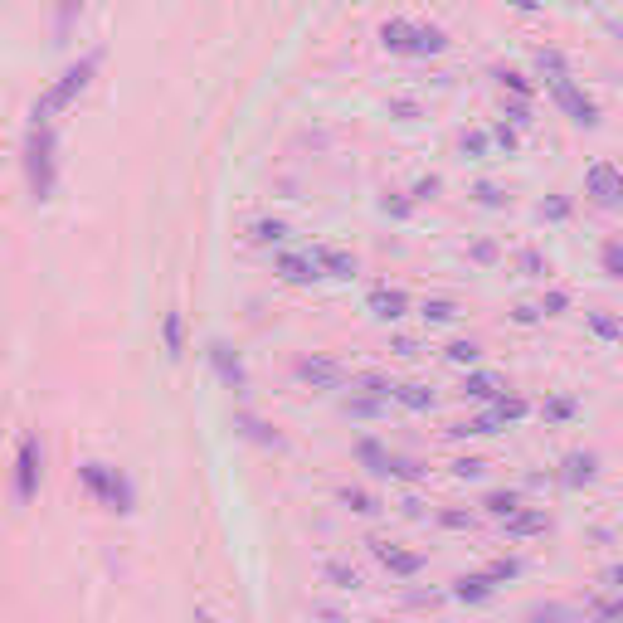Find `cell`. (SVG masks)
<instances>
[{
    "mask_svg": "<svg viewBox=\"0 0 623 623\" xmlns=\"http://www.w3.org/2000/svg\"><path fill=\"white\" fill-rule=\"evenodd\" d=\"M497 258H502V254H497V244H492V239H477V244H473V263H497Z\"/></svg>",
    "mask_w": 623,
    "mask_h": 623,
    "instance_id": "f6af8a7d",
    "label": "cell"
},
{
    "mask_svg": "<svg viewBox=\"0 0 623 623\" xmlns=\"http://www.w3.org/2000/svg\"><path fill=\"white\" fill-rule=\"evenodd\" d=\"M473 195H477V205H487V210H502V205H507V195H502L492 181H477Z\"/></svg>",
    "mask_w": 623,
    "mask_h": 623,
    "instance_id": "e575fe53",
    "label": "cell"
},
{
    "mask_svg": "<svg viewBox=\"0 0 623 623\" xmlns=\"http://www.w3.org/2000/svg\"><path fill=\"white\" fill-rule=\"evenodd\" d=\"M516 263H521V273H526V278H541V273H546V258L536 254V249H526Z\"/></svg>",
    "mask_w": 623,
    "mask_h": 623,
    "instance_id": "60d3db41",
    "label": "cell"
},
{
    "mask_svg": "<svg viewBox=\"0 0 623 623\" xmlns=\"http://www.w3.org/2000/svg\"><path fill=\"white\" fill-rule=\"evenodd\" d=\"M536 69H541L546 78L570 74V64H565V54H560V49H536Z\"/></svg>",
    "mask_w": 623,
    "mask_h": 623,
    "instance_id": "4316f807",
    "label": "cell"
},
{
    "mask_svg": "<svg viewBox=\"0 0 623 623\" xmlns=\"http://www.w3.org/2000/svg\"><path fill=\"white\" fill-rule=\"evenodd\" d=\"M589 614H599V619H623V594H619V599H599Z\"/></svg>",
    "mask_w": 623,
    "mask_h": 623,
    "instance_id": "7bdbcfd3",
    "label": "cell"
},
{
    "mask_svg": "<svg viewBox=\"0 0 623 623\" xmlns=\"http://www.w3.org/2000/svg\"><path fill=\"white\" fill-rule=\"evenodd\" d=\"M546 88H550V98H555V108L565 112L575 127H599V103L589 98L585 88H575V83H570V74L546 78Z\"/></svg>",
    "mask_w": 623,
    "mask_h": 623,
    "instance_id": "5b68a950",
    "label": "cell"
},
{
    "mask_svg": "<svg viewBox=\"0 0 623 623\" xmlns=\"http://www.w3.org/2000/svg\"><path fill=\"white\" fill-rule=\"evenodd\" d=\"M585 190L599 210H623V171L614 161H594L585 171Z\"/></svg>",
    "mask_w": 623,
    "mask_h": 623,
    "instance_id": "8992f818",
    "label": "cell"
},
{
    "mask_svg": "<svg viewBox=\"0 0 623 623\" xmlns=\"http://www.w3.org/2000/svg\"><path fill=\"white\" fill-rule=\"evenodd\" d=\"M346 414H351V419H375V414H380V400H375V395H351V400H346Z\"/></svg>",
    "mask_w": 623,
    "mask_h": 623,
    "instance_id": "d6a6232c",
    "label": "cell"
},
{
    "mask_svg": "<svg viewBox=\"0 0 623 623\" xmlns=\"http://www.w3.org/2000/svg\"><path fill=\"white\" fill-rule=\"evenodd\" d=\"M589 327H594V336H604V341H619L623 327L609 317V312H589Z\"/></svg>",
    "mask_w": 623,
    "mask_h": 623,
    "instance_id": "836d02e7",
    "label": "cell"
},
{
    "mask_svg": "<svg viewBox=\"0 0 623 623\" xmlns=\"http://www.w3.org/2000/svg\"><path fill=\"white\" fill-rule=\"evenodd\" d=\"M59 142H54V122H30L25 132V181L35 200H49L59 185Z\"/></svg>",
    "mask_w": 623,
    "mask_h": 623,
    "instance_id": "7a4b0ae2",
    "label": "cell"
},
{
    "mask_svg": "<svg viewBox=\"0 0 623 623\" xmlns=\"http://www.w3.org/2000/svg\"><path fill=\"white\" fill-rule=\"evenodd\" d=\"M78 477H83V487H88L103 507H112V512H132L137 492H132V482L117 473V468H108V463H83Z\"/></svg>",
    "mask_w": 623,
    "mask_h": 623,
    "instance_id": "277c9868",
    "label": "cell"
},
{
    "mask_svg": "<svg viewBox=\"0 0 623 623\" xmlns=\"http://www.w3.org/2000/svg\"><path fill=\"white\" fill-rule=\"evenodd\" d=\"M434 190H439V176H429V181L414 185V195H419V200H424V195H434Z\"/></svg>",
    "mask_w": 623,
    "mask_h": 623,
    "instance_id": "f907efd6",
    "label": "cell"
},
{
    "mask_svg": "<svg viewBox=\"0 0 623 623\" xmlns=\"http://www.w3.org/2000/svg\"><path fill=\"white\" fill-rule=\"evenodd\" d=\"M390 395H395L404 409H414V414H429V409H434V390H429V385H414V380H409V385H395Z\"/></svg>",
    "mask_w": 623,
    "mask_h": 623,
    "instance_id": "d6986e66",
    "label": "cell"
},
{
    "mask_svg": "<svg viewBox=\"0 0 623 623\" xmlns=\"http://www.w3.org/2000/svg\"><path fill=\"white\" fill-rule=\"evenodd\" d=\"M512 317H516V322H521V327H531V322H541V307H531V302H521V307H516Z\"/></svg>",
    "mask_w": 623,
    "mask_h": 623,
    "instance_id": "7dc6e473",
    "label": "cell"
},
{
    "mask_svg": "<svg viewBox=\"0 0 623 623\" xmlns=\"http://www.w3.org/2000/svg\"><path fill=\"white\" fill-rule=\"evenodd\" d=\"M531 414V400H521V395H497V400L487 404V419L497 424V429H507L516 419H526Z\"/></svg>",
    "mask_w": 623,
    "mask_h": 623,
    "instance_id": "2e32d148",
    "label": "cell"
},
{
    "mask_svg": "<svg viewBox=\"0 0 623 623\" xmlns=\"http://www.w3.org/2000/svg\"><path fill=\"white\" fill-rule=\"evenodd\" d=\"M599 263H604V273H609V278H619V283H623V239H609V244L599 249Z\"/></svg>",
    "mask_w": 623,
    "mask_h": 623,
    "instance_id": "83f0119b",
    "label": "cell"
},
{
    "mask_svg": "<svg viewBox=\"0 0 623 623\" xmlns=\"http://www.w3.org/2000/svg\"><path fill=\"white\" fill-rule=\"evenodd\" d=\"M487 575H492L497 585H502V580H516V575H521V560H512V555H502V560H492V565H487Z\"/></svg>",
    "mask_w": 623,
    "mask_h": 623,
    "instance_id": "8d00e7d4",
    "label": "cell"
},
{
    "mask_svg": "<svg viewBox=\"0 0 623 623\" xmlns=\"http://www.w3.org/2000/svg\"><path fill=\"white\" fill-rule=\"evenodd\" d=\"M458 317V302H448V297H429L424 302V322L429 327H443V322H453Z\"/></svg>",
    "mask_w": 623,
    "mask_h": 623,
    "instance_id": "cb8c5ba5",
    "label": "cell"
},
{
    "mask_svg": "<svg viewBox=\"0 0 623 623\" xmlns=\"http://www.w3.org/2000/svg\"><path fill=\"white\" fill-rule=\"evenodd\" d=\"M278 278L293 283V288H307V283L322 278V268H317V258L312 254H278Z\"/></svg>",
    "mask_w": 623,
    "mask_h": 623,
    "instance_id": "8fae6325",
    "label": "cell"
},
{
    "mask_svg": "<svg viewBox=\"0 0 623 623\" xmlns=\"http://www.w3.org/2000/svg\"><path fill=\"white\" fill-rule=\"evenodd\" d=\"M351 385H356L361 395H375V400H390V390H395V385H390L385 375H375V370H366V375H356Z\"/></svg>",
    "mask_w": 623,
    "mask_h": 623,
    "instance_id": "d4e9b609",
    "label": "cell"
},
{
    "mask_svg": "<svg viewBox=\"0 0 623 623\" xmlns=\"http://www.w3.org/2000/svg\"><path fill=\"white\" fill-rule=\"evenodd\" d=\"M497 78H502V88H512L516 98H531V78H521L516 69H497Z\"/></svg>",
    "mask_w": 623,
    "mask_h": 623,
    "instance_id": "f35d334b",
    "label": "cell"
},
{
    "mask_svg": "<svg viewBox=\"0 0 623 623\" xmlns=\"http://www.w3.org/2000/svg\"><path fill=\"white\" fill-rule=\"evenodd\" d=\"M312 258H317L322 278H356V258L346 249H312Z\"/></svg>",
    "mask_w": 623,
    "mask_h": 623,
    "instance_id": "e0dca14e",
    "label": "cell"
},
{
    "mask_svg": "<svg viewBox=\"0 0 623 623\" xmlns=\"http://www.w3.org/2000/svg\"><path fill=\"white\" fill-rule=\"evenodd\" d=\"M546 419H555V424L575 419V400H570V395H560V400H546Z\"/></svg>",
    "mask_w": 623,
    "mask_h": 623,
    "instance_id": "ab89813d",
    "label": "cell"
},
{
    "mask_svg": "<svg viewBox=\"0 0 623 623\" xmlns=\"http://www.w3.org/2000/svg\"><path fill=\"white\" fill-rule=\"evenodd\" d=\"M516 10H536V0H516Z\"/></svg>",
    "mask_w": 623,
    "mask_h": 623,
    "instance_id": "db71d44e",
    "label": "cell"
},
{
    "mask_svg": "<svg viewBox=\"0 0 623 623\" xmlns=\"http://www.w3.org/2000/svg\"><path fill=\"white\" fill-rule=\"evenodd\" d=\"M453 473L468 482V477H482V473H487V463H482V458H458V463H453Z\"/></svg>",
    "mask_w": 623,
    "mask_h": 623,
    "instance_id": "b9f144b4",
    "label": "cell"
},
{
    "mask_svg": "<svg viewBox=\"0 0 623 623\" xmlns=\"http://www.w3.org/2000/svg\"><path fill=\"white\" fill-rule=\"evenodd\" d=\"M604 580H609L614 589H623V565H609V570H604Z\"/></svg>",
    "mask_w": 623,
    "mask_h": 623,
    "instance_id": "816d5d0a",
    "label": "cell"
},
{
    "mask_svg": "<svg viewBox=\"0 0 623 623\" xmlns=\"http://www.w3.org/2000/svg\"><path fill=\"white\" fill-rule=\"evenodd\" d=\"M293 375L302 385H312V390H341L346 385V366L331 361V356H302L293 366Z\"/></svg>",
    "mask_w": 623,
    "mask_h": 623,
    "instance_id": "52a82bcc",
    "label": "cell"
},
{
    "mask_svg": "<svg viewBox=\"0 0 623 623\" xmlns=\"http://www.w3.org/2000/svg\"><path fill=\"white\" fill-rule=\"evenodd\" d=\"M98 64H103V49H93V54H83L78 64H69L64 74L44 88V98H39L35 108H30V122H54V117H59L64 108H74L78 98L88 93V83L98 78Z\"/></svg>",
    "mask_w": 623,
    "mask_h": 623,
    "instance_id": "6da1fadb",
    "label": "cell"
},
{
    "mask_svg": "<svg viewBox=\"0 0 623 623\" xmlns=\"http://www.w3.org/2000/svg\"><path fill=\"white\" fill-rule=\"evenodd\" d=\"M497 142H502V147L512 151V147H516V132H512V127H497Z\"/></svg>",
    "mask_w": 623,
    "mask_h": 623,
    "instance_id": "f5cc1de1",
    "label": "cell"
},
{
    "mask_svg": "<svg viewBox=\"0 0 623 623\" xmlns=\"http://www.w3.org/2000/svg\"><path fill=\"white\" fill-rule=\"evenodd\" d=\"M463 151H468V156H482V151H487V137H482V132H468V137H463Z\"/></svg>",
    "mask_w": 623,
    "mask_h": 623,
    "instance_id": "681fc988",
    "label": "cell"
},
{
    "mask_svg": "<svg viewBox=\"0 0 623 623\" xmlns=\"http://www.w3.org/2000/svg\"><path fill=\"white\" fill-rule=\"evenodd\" d=\"M594 473H599V458H594V453H570L560 482H565V487H585V482H594Z\"/></svg>",
    "mask_w": 623,
    "mask_h": 623,
    "instance_id": "ac0fdd59",
    "label": "cell"
},
{
    "mask_svg": "<svg viewBox=\"0 0 623 623\" xmlns=\"http://www.w3.org/2000/svg\"><path fill=\"white\" fill-rule=\"evenodd\" d=\"M570 210H575V205H570L565 195H550L546 205H541V220H570Z\"/></svg>",
    "mask_w": 623,
    "mask_h": 623,
    "instance_id": "74e56055",
    "label": "cell"
},
{
    "mask_svg": "<svg viewBox=\"0 0 623 623\" xmlns=\"http://www.w3.org/2000/svg\"><path fill=\"white\" fill-rule=\"evenodd\" d=\"M210 366H215V375H220L229 390H249V375H244V361H239V351L229 346V341H210Z\"/></svg>",
    "mask_w": 623,
    "mask_h": 623,
    "instance_id": "30bf717a",
    "label": "cell"
},
{
    "mask_svg": "<svg viewBox=\"0 0 623 623\" xmlns=\"http://www.w3.org/2000/svg\"><path fill=\"white\" fill-rule=\"evenodd\" d=\"M78 10H83V0H54V39H59V44L74 35Z\"/></svg>",
    "mask_w": 623,
    "mask_h": 623,
    "instance_id": "7402d4cb",
    "label": "cell"
},
{
    "mask_svg": "<svg viewBox=\"0 0 623 623\" xmlns=\"http://www.w3.org/2000/svg\"><path fill=\"white\" fill-rule=\"evenodd\" d=\"M385 477H404V482H419V477H424V463H414V458H400V453H390V463H385Z\"/></svg>",
    "mask_w": 623,
    "mask_h": 623,
    "instance_id": "484cf974",
    "label": "cell"
},
{
    "mask_svg": "<svg viewBox=\"0 0 623 623\" xmlns=\"http://www.w3.org/2000/svg\"><path fill=\"white\" fill-rule=\"evenodd\" d=\"M356 458H361V463H366V468H370L375 477H385V463H390V448H380L375 439H361V443H356Z\"/></svg>",
    "mask_w": 623,
    "mask_h": 623,
    "instance_id": "603a6c76",
    "label": "cell"
},
{
    "mask_svg": "<svg viewBox=\"0 0 623 623\" xmlns=\"http://www.w3.org/2000/svg\"><path fill=\"white\" fill-rule=\"evenodd\" d=\"M380 210H385V215H395V220H404L414 205H409V200H400V195H385V200H380Z\"/></svg>",
    "mask_w": 623,
    "mask_h": 623,
    "instance_id": "ee69618b",
    "label": "cell"
},
{
    "mask_svg": "<svg viewBox=\"0 0 623 623\" xmlns=\"http://www.w3.org/2000/svg\"><path fill=\"white\" fill-rule=\"evenodd\" d=\"M366 546H370V555L395 575V580H414V575L424 570V555H419V550H400V546H390V541H380V536H370Z\"/></svg>",
    "mask_w": 623,
    "mask_h": 623,
    "instance_id": "ba28073f",
    "label": "cell"
},
{
    "mask_svg": "<svg viewBox=\"0 0 623 623\" xmlns=\"http://www.w3.org/2000/svg\"><path fill=\"white\" fill-rule=\"evenodd\" d=\"M234 429H239V434H244V439H254V443H263V448H278V434H273V429H268V424H263V419H254V414H234Z\"/></svg>",
    "mask_w": 623,
    "mask_h": 623,
    "instance_id": "ffe728a7",
    "label": "cell"
},
{
    "mask_svg": "<svg viewBox=\"0 0 623 623\" xmlns=\"http://www.w3.org/2000/svg\"><path fill=\"white\" fill-rule=\"evenodd\" d=\"M492 589H497V580H492L487 570H482V575H458V580H453V599H463V604H487Z\"/></svg>",
    "mask_w": 623,
    "mask_h": 623,
    "instance_id": "9a60e30c",
    "label": "cell"
},
{
    "mask_svg": "<svg viewBox=\"0 0 623 623\" xmlns=\"http://www.w3.org/2000/svg\"><path fill=\"white\" fill-rule=\"evenodd\" d=\"M370 312L380 317V322H400L404 312H409V297L400 288H370Z\"/></svg>",
    "mask_w": 623,
    "mask_h": 623,
    "instance_id": "4fadbf2b",
    "label": "cell"
},
{
    "mask_svg": "<svg viewBox=\"0 0 623 623\" xmlns=\"http://www.w3.org/2000/svg\"><path fill=\"white\" fill-rule=\"evenodd\" d=\"M482 507H487L492 516H512L516 507H521V497H516V492H487V497H482Z\"/></svg>",
    "mask_w": 623,
    "mask_h": 623,
    "instance_id": "f546056e",
    "label": "cell"
},
{
    "mask_svg": "<svg viewBox=\"0 0 623 623\" xmlns=\"http://www.w3.org/2000/svg\"><path fill=\"white\" fill-rule=\"evenodd\" d=\"M39 439H20V453H15V502H30L39 492Z\"/></svg>",
    "mask_w": 623,
    "mask_h": 623,
    "instance_id": "9c48e42d",
    "label": "cell"
},
{
    "mask_svg": "<svg viewBox=\"0 0 623 623\" xmlns=\"http://www.w3.org/2000/svg\"><path fill=\"white\" fill-rule=\"evenodd\" d=\"M283 234H288V224H283V220H258V224H249V239H254V244H278Z\"/></svg>",
    "mask_w": 623,
    "mask_h": 623,
    "instance_id": "f1b7e54d",
    "label": "cell"
},
{
    "mask_svg": "<svg viewBox=\"0 0 623 623\" xmlns=\"http://www.w3.org/2000/svg\"><path fill=\"white\" fill-rule=\"evenodd\" d=\"M565 307H570V297H565V293H546V302H541V312H550V317H555V312H565Z\"/></svg>",
    "mask_w": 623,
    "mask_h": 623,
    "instance_id": "c3c4849f",
    "label": "cell"
},
{
    "mask_svg": "<svg viewBox=\"0 0 623 623\" xmlns=\"http://www.w3.org/2000/svg\"><path fill=\"white\" fill-rule=\"evenodd\" d=\"M477 356H482L477 341H453V346H448V361H453V366H477Z\"/></svg>",
    "mask_w": 623,
    "mask_h": 623,
    "instance_id": "1f68e13d",
    "label": "cell"
},
{
    "mask_svg": "<svg viewBox=\"0 0 623 623\" xmlns=\"http://www.w3.org/2000/svg\"><path fill=\"white\" fill-rule=\"evenodd\" d=\"M463 395H468V400L492 404L497 395H507V380H502V375H492V370H468V380H463Z\"/></svg>",
    "mask_w": 623,
    "mask_h": 623,
    "instance_id": "7c38bea8",
    "label": "cell"
},
{
    "mask_svg": "<svg viewBox=\"0 0 623 623\" xmlns=\"http://www.w3.org/2000/svg\"><path fill=\"white\" fill-rule=\"evenodd\" d=\"M327 580H331V585H341V589H356V585H361V575H356L351 565H341V560H331V565H327Z\"/></svg>",
    "mask_w": 623,
    "mask_h": 623,
    "instance_id": "d590c367",
    "label": "cell"
},
{
    "mask_svg": "<svg viewBox=\"0 0 623 623\" xmlns=\"http://www.w3.org/2000/svg\"><path fill=\"white\" fill-rule=\"evenodd\" d=\"M161 341H166V356L181 361V351H185V317L181 312H166V322H161Z\"/></svg>",
    "mask_w": 623,
    "mask_h": 623,
    "instance_id": "44dd1931",
    "label": "cell"
},
{
    "mask_svg": "<svg viewBox=\"0 0 623 623\" xmlns=\"http://www.w3.org/2000/svg\"><path fill=\"white\" fill-rule=\"evenodd\" d=\"M507 521V536H516V541H526V536H541V531H550V516L546 512H531V507H516L512 516H502Z\"/></svg>",
    "mask_w": 623,
    "mask_h": 623,
    "instance_id": "5bb4252c",
    "label": "cell"
},
{
    "mask_svg": "<svg viewBox=\"0 0 623 623\" xmlns=\"http://www.w3.org/2000/svg\"><path fill=\"white\" fill-rule=\"evenodd\" d=\"M614 35H619V39H623V25H614Z\"/></svg>",
    "mask_w": 623,
    "mask_h": 623,
    "instance_id": "11a10c76",
    "label": "cell"
},
{
    "mask_svg": "<svg viewBox=\"0 0 623 623\" xmlns=\"http://www.w3.org/2000/svg\"><path fill=\"white\" fill-rule=\"evenodd\" d=\"M380 44L390 54H409V59H429L448 49V35L439 25H419V20H385L380 25Z\"/></svg>",
    "mask_w": 623,
    "mask_h": 623,
    "instance_id": "3957f363",
    "label": "cell"
},
{
    "mask_svg": "<svg viewBox=\"0 0 623 623\" xmlns=\"http://www.w3.org/2000/svg\"><path fill=\"white\" fill-rule=\"evenodd\" d=\"M341 502H346V507H351V512H380V502H375V497H370V492H361V487H341Z\"/></svg>",
    "mask_w": 623,
    "mask_h": 623,
    "instance_id": "4dcf8cb0",
    "label": "cell"
},
{
    "mask_svg": "<svg viewBox=\"0 0 623 623\" xmlns=\"http://www.w3.org/2000/svg\"><path fill=\"white\" fill-rule=\"evenodd\" d=\"M439 521L448 526V531H473V516H468V512H443Z\"/></svg>",
    "mask_w": 623,
    "mask_h": 623,
    "instance_id": "bcb514c9",
    "label": "cell"
}]
</instances>
